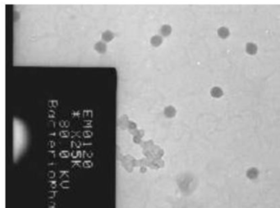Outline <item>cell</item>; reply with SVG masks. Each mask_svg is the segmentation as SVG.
<instances>
[{"label": "cell", "instance_id": "obj_1", "mask_svg": "<svg viewBox=\"0 0 280 208\" xmlns=\"http://www.w3.org/2000/svg\"><path fill=\"white\" fill-rule=\"evenodd\" d=\"M164 114L167 118H172L176 115V108L172 106H168L164 108Z\"/></svg>", "mask_w": 280, "mask_h": 208}, {"label": "cell", "instance_id": "obj_2", "mask_svg": "<svg viewBox=\"0 0 280 208\" xmlns=\"http://www.w3.org/2000/svg\"><path fill=\"white\" fill-rule=\"evenodd\" d=\"M94 49L99 53H104L107 50V45L104 42L99 41L94 45Z\"/></svg>", "mask_w": 280, "mask_h": 208}, {"label": "cell", "instance_id": "obj_3", "mask_svg": "<svg viewBox=\"0 0 280 208\" xmlns=\"http://www.w3.org/2000/svg\"><path fill=\"white\" fill-rule=\"evenodd\" d=\"M246 50H247V53H249L251 55H253V54H255V53H257L258 47L255 44L250 42V43H247V45H246Z\"/></svg>", "mask_w": 280, "mask_h": 208}, {"label": "cell", "instance_id": "obj_4", "mask_svg": "<svg viewBox=\"0 0 280 208\" xmlns=\"http://www.w3.org/2000/svg\"><path fill=\"white\" fill-rule=\"evenodd\" d=\"M258 175H259V171L255 167H251L247 170V176L250 180H255L258 177Z\"/></svg>", "mask_w": 280, "mask_h": 208}, {"label": "cell", "instance_id": "obj_5", "mask_svg": "<svg viewBox=\"0 0 280 208\" xmlns=\"http://www.w3.org/2000/svg\"><path fill=\"white\" fill-rule=\"evenodd\" d=\"M223 94H224V92H223L222 89L218 87V86L213 87L210 90V94L212 95V97H220L223 95Z\"/></svg>", "mask_w": 280, "mask_h": 208}, {"label": "cell", "instance_id": "obj_6", "mask_svg": "<svg viewBox=\"0 0 280 208\" xmlns=\"http://www.w3.org/2000/svg\"><path fill=\"white\" fill-rule=\"evenodd\" d=\"M162 42H163L162 37L160 35H158L152 36V38L150 39V43L154 47H159L162 44Z\"/></svg>", "mask_w": 280, "mask_h": 208}, {"label": "cell", "instance_id": "obj_7", "mask_svg": "<svg viewBox=\"0 0 280 208\" xmlns=\"http://www.w3.org/2000/svg\"><path fill=\"white\" fill-rule=\"evenodd\" d=\"M229 33H230L229 30L225 26H221L218 29V35H219V37H221L223 39L227 38L229 35Z\"/></svg>", "mask_w": 280, "mask_h": 208}, {"label": "cell", "instance_id": "obj_8", "mask_svg": "<svg viewBox=\"0 0 280 208\" xmlns=\"http://www.w3.org/2000/svg\"><path fill=\"white\" fill-rule=\"evenodd\" d=\"M114 34L110 31H106L102 34V39L105 42L111 41L112 39H114Z\"/></svg>", "mask_w": 280, "mask_h": 208}, {"label": "cell", "instance_id": "obj_9", "mask_svg": "<svg viewBox=\"0 0 280 208\" xmlns=\"http://www.w3.org/2000/svg\"><path fill=\"white\" fill-rule=\"evenodd\" d=\"M172 32V27L169 25H162L160 28V34L163 36H169Z\"/></svg>", "mask_w": 280, "mask_h": 208}]
</instances>
